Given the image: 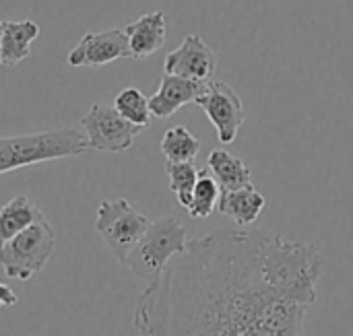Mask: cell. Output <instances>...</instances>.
<instances>
[{"instance_id":"9a60e30c","label":"cell","mask_w":353,"mask_h":336,"mask_svg":"<svg viewBox=\"0 0 353 336\" xmlns=\"http://www.w3.org/2000/svg\"><path fill=\"white\" fill-rule=\"evenodd\" d=\"M41 217L43 213L25 194L10 198L0 207V248Z\"/></svg>"},{"instance_id":"ac0fdd59","label":"cell","mask_w":353,"mask_h":336,"mask_svg":"<svg viewBox=\"0 0 353 336\" xmlns=\"http://www.w3.org/2000/svg\"><path fill=\"white\" fill-rule=\"evenodd\" d=\"M114 107L124 120H128L139 128H147L151 124L153 114L149 107V97H145V93L137 87L122 89L114 99Z\"/></svg>"},{"instance_id":"9c48e42d","label":"cell","mask_w":353,"mask_h":336,"mask_svg":"<svg viewBox=\"0 0 353 336\" xmlns=\"http://www.w3.org/2000/svg\"><path fill=\"white\" fill-rule=\"evenodd\" d=\"M163 70L165 74L209 83L217 72V54L207 45L201 35L192 33L186 35L184 41L165 56Z\"/></svg>"},{"instance_id":"44dd1931","label":"cell","mask_w":353,"mask_h":336,"mask_svg":"<svg viewBox=\"0 0 353 336\" xmlns=\"http://www.w3.org/2000/svg\"><path fill=\"white\" fill-rule=\"evenodd\" d=\"M2 23L4 21H0V52H2Z\"/></svg>"},{"instance_id":"ba28073f","label":"cell","mask_w":353,"mask_h":336,"mask_svg":"<svg viewBox=\"0 0 353 336\" xmlns=\"http://www.w3.org/2000/svg\"><path fill=\"white\" fill-rule=\"evenodd\" d=\"M120 58H132L124 29H108L99 33H85L81 41L68 52L66 62L72 68H99Z\"/></svg>"},{"instance_id":"ffe728a7","label":"cell","mask_w":353,"mask_h":336,"mask_svg":"<svg viewBox=\"0 0 353 336\" xmlns=\"http://www.w3.org/2000/svg\"><path fill=\"white\" fill-rule=\"evenodd\" d=\"M19 304V295L4 283H0V310L2 308H14Z\"/></svg>"},{"instance_id":"2e32d148","label":"cell","mask_w":353,"mask_h":336,"mask_svg":"<svg viewBox=\"0 0 353 336\" xmlns=\"http://www.w3.org/2000/svg\"><path fill=\"white\" fill-rule=\"evenodd\" d=\"M201 151V140L184 126L170 128L161 138V153L170 163H188Z\"/></svg>"},{"instance_id":"7a4b0ae2","label":"cell","mask_w":353,"mask_h":336,"mask_svg":"<svg viewBox=\"0 0 353 336\" xmlns=\"http://www.w3.org/2000/svg\"><path fill=\"white\" fill-rule=\"evenodd\" d=\"M87 151V136L77 128H58L23 136H6L0 138V176L27 165L79 157Z\"/></svg>"},{"instance_id":"7c38bea8","label":"cell","mask_w":353,"mask_h":336,"mask_svg":"<svg viewBox=\"0 0 353 336\" xmlns=\"http://www.w3.org/2000/svg\"><path fill=\"white\" fill-rule=\"evenodd\" d=\"M39 37V25L31 19L2 23V52L0 64L17 66L31 54V43Z\"/></svg>"},{"instance_id":"3957f363","label":"cell","mask_w":353,"mask_h":336,"mask_svg":"<svg viewBox=\"0 0 353 336\" xmlns=\"http://www.w3.org/2000/svg\"><path fill=\"white\" fill-rule=\"evenodd\" d=\"M188 242V233L176 217H161L151 221L124 264L137 279L149 285L161 277L174 256L186 250Z\"/></svg>"},{"instance_id":"8fae6325","label":"cell","mask_w":353,"mask_h":336,"mask_svg":"<svg viewBox=\"0 0 353 336\" xmlns=\"http://www.w3.org/2000/svg\"><path fill=\"white\" fill-rule=\"evenodd\" d=\"M128 37L130 56L132 58H149L153 56L165 41V14L161 10L143 14L141 19L128 23L124 27Z\"/></svg>"},{"instance_id":"5b68a950","label":"cell","mask_w":353,"mask_h":336,"mask_svg":"<svg viewBox=\"0 0 353 336\" xmlns=\"http://www.w3.org/2000/svg\"><path fill=\"white\" fill-rule=\"evenodd\" d=\"M151 221L139 213L126 198L101 200L97 207L95 229L114 254V258L124 264L132 248L149 229Z\"/></svg>"},{"instance_id":"277c9868","label":"cell","mask_w":353,"mask_h":336,"mask_svg":"<svg viewBox=\"0 0 353 336\" xmlns=\"http://www.w3.org/2000/svg\"><path fill=\"white\" fill-rule=\"evenodd\" d=\"M54 250L56 233L48 219L41 217L0 248V266L8 279L29 281L43 271Z\"/></svg>"},{"instance_id":"4fadbf2b","label":"cell","mask_w":353,"mask_h":336,"mask_svg":"<svg viewBox=\"0 0 353 336\" xmlns=\"http://www.w3.org/2000/svg\"><path fill=\"white\" fill-rule=\"evenodd\" d=\"M265 204V196L252 186L242 190H221L217 211L238 223V227H246L261 217Z\"/></svg>"},{"instance_id":"d6986e66","label":"cell","mask_w":353,"mask_h":336,"mask_svg":"<svg viewBox=\"0 0 353 336\" xmlns=\"http://www.w3.org/2000/svg\"><path fill=\"white\" fill-rule=\"evenodd\" d=\"M199 171L196 165L192 161L188 163H165V174L170 178V188L172 192L176 194V200L188 209L190 207V200H192V192H194V186H196V180H199Z\"/></svg>"},{"instance_id":"52a82bcc","label":"cell","mask_w":353,"mask_h":336,"mask_svg":"<svg viewBox=\"0 0 353 336\" xmlns=\"http://www.w3.org/2000/svg\"><path fill=\"white\" fill-rule=\"evenodd\" d=\"M217 130L221 145H232L246 120V107L240 95L225 81H209L205 93L194 101Z\"/></svg>"},{"instance_id":"8992f818","label":"cell","mask_w":353,"mask_h":336,"mask_svg":"<svg viewBox=\"0 0 353 336\" xmlns=\"http://www.w3.org/2000/svg\"><path fill=\"white\" fill-rule=\"evenodd\" d=\"M87 145L101 153H124L132 147L137 134L143 130L124 120L116 107L105 103H93L91 109L81 118Z\"/></svg>"},{"instance_id":"e0dca14e","label":"cell","mask_w":353,"mask_h":336,"mask_svg":"<svg viewBox=\"0 0 353 336\" xmlns=\"http://www.w3.org/2000/svg\"><path fill=\"white\" fill-rule=\"evenodd\" d=\"M219 196H221V186L217 184V180L209 171L201 169L196 186H194V192H192L190 207L186 209L188 215L192 219H207V217H211L213 211H217Z\"/></svg>"},{"instance_id":"6da1fadb","label":"cell","mask_w":353,"mask_h":336,"mask_svg":"<svg viewBox=\"0 0 353 336\" xmlns=\"http://www.w3.org/2000/svg\"><path fill=\"white\" fill-rule=\"evenodd\" d=\"M165 271L163 336H306L323 258L269 229H217Z\"/></svg>"},{"instance_id":"5bb4252c","label":"cell","mask_w":353,"mask_h":336,"mask_svg":"<svg viewBox=\"0 0 353 336\" xmlns=\"http://www.w3.org/2000/svg\"><path fill=\"white\" fill-rule=\"evenodd\" d=\"M207 165L209 174L217 180L221 190H242L254 186L250 167L225 149H213L209 153Z\"/></svg>"},{"instance_id":"30bf717a","label":"cell","mask_w":353,"mask_h":336,"mask_svg":"<svg viewBox=\"0 0 353 336\" xmlns=\"http://www.w3.org/2000/svg\"><path fill=\"white\" fill-rule=\"evenodd\" d=\"M207 89V83L190 81L176 74H163L159 89L155 95L149 97V107L153 118H170L186 103H194Z\"/></svg>"}]
</instances>
